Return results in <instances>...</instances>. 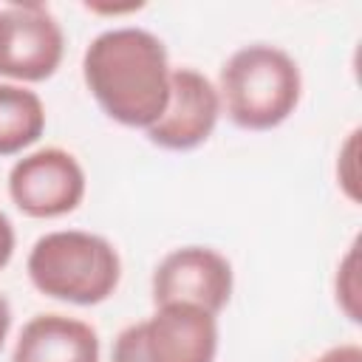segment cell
<instances>
[{"instance_id":"277c9868","label":"cell","mask_w":362,"mask_h":362,"mask_svg":"<svg viewBox=\"0 0 362 362\" xmlns=\"http://www.w3.org/2000/svg\"><path fill=\"white\" fill-rule=\"evenodd\" d=\"M218 317L187 303L156 305V311L113 339L110 362H215Z\"/></svg>"},{"instance_id":"4fadbf2b","label":"cell","mask_w":362,"mask_h":362,"mask_svg":"<svg viewBox=\"0 0 362 362\" xmlns=\"http://www.w3.org/2000/svg\"><path fill=\"white\" fill-rule=\"evenodd\" d=\"M308 362H362V348L356 342H342V345L322 351L320 356H314Z\"/></svg>"},{"instance_id":"7c38bea8","label":"cell","mask_w":362,"mask_h":362,"mask_svg":"<svg viewBox=\"0 0 362 362\" xmlns=\"http://www.w3.org/2000/svg\"><path fill=\"white\" fill-rule=\"evenodd\" d=\"M337 184L351 204H359V127L348 133L337 153Z\"/></svg>"},{"instance_id":"ba28073f","label":"cell","mask_w":362,"mask_h":362,"mask_svg":"<svg viewBox=\"0 0 362 362\" xmlns=\"http://www.w3.org/2000/svg\"><path fill=\"white\" fill-rule=\"evenodd\" d=\"M218 119L221 96L215 82L195 68H173L167 107L158 116V122L144 133L161 150L189 153L209 141Z\"/></svg>"},{"instance_id":"7a4b0ae2","label":"cell","mask_w":362,"mask_h":362,"mask_svg":"<svg viewBox=\"0 0 362 362\" xmlns=\"http://www.w3.org/2000/svg\"><path fill=\"white\" fill-rule=\"evenodd\" d=\"M221 113L240 130H274L297 110L303 76L294 57L269 42H252L229 54L218 74Z\"/></svg>"},{"instance_id":"5b68a950","label":"cell","mask_w":362,"mask_h":362,"mask_svg":"<svg viewBox=\"0 0 362 362\" xmlns=\"http://www.w3.org/2000/svg\"><path fill=\"white\" fill-rule=\"evenodd\" d=\"M88 189L79 158L62 147H40L23 153L8 170V198L25 215L51 221L71 215Z\"/></svg>"},{"instance_id":"9c48e42d","label":"cell","mask_w":362,"mask_h":362,"mask_svg":"<svg viewBox=\"0 0 362 362\" xmlns=\"http://www.w3.org/2000/svg\"><path fill=\"white\" fill-rule=\"evenodd\" d=\"M11 362H99V334L68 314H37L20 328Z\"/></svg>"},{"instance_id":"30bf717a","label":"cell","mask_w":362,"mask_h":362,"mask_svg":"<svg viewBox=\"0 0 362 362\" xmlns=\"http://www.w3.org/2000/svg\"><path fill=\"white\" fill-rule=\"evenodd\" d=\"M45 133V105L37 90L0 82V158L20 156Z\"/></svg>"},{"instance_id":"6da1fadb","label":"cell","mask_w":362,"mask_h":362,"mask_svg":"<svg viewBox=\"0 0 362 362\" xmlns=\"http://www.w3.org/2000/svg\"><path fill=\"white\" fill-rule=\"evenodd\" d=\"M170 57L164 42L139 25L96 34L82 54V79L102 113L122 127L147 130L170 96Z\"/></svg>"},{"instance_id":"8fae6325","label":"cell","mask_w":362,"mask_h":362,"mask_svg":"<svg viewBox=\"0 0 362 362\" xmlns=\"http://www.w3.org/2000/svg\"><path fill=\"white\" fill-rule=\"evenodd\" d=\"M334 297L339 311L351 322H362V286H359V240L348 246V252L337 263L334 274Z\"/></svg>"},{"instance_id":"8992f818","label":"cell","mask_w":362,"mask_h":362,"mask_svg":"<svg viewBox=\"0 0 362 362\" xmlns=\"http://www.w3.org/2000/svg\"><path fill=\"white\" fill-rule=\"evenodd\" d=\"M65 57V34L42 3L0 8V76L17 85L45 82Z\"/></svg>"},{"instance_id":"3957f363","label":"cell","mask_w":362,"mask_h":362,"mask_svg":"<svg viewBox=\"0 0 362 362\" xmlns=\"http://www.w3.org/2000/svg\"><path fill=\"white\" fill-rule=\"evenodd\" d=\"M25 272L31 286L59 303L99 305L119 288L122 257L116 246L85 229H54L34 240Z\"/></svg>"},{"instance_id":"9a60e30c","label":"cell","mask_w":362,"mask_h":362,"mask_svg":"<svg viewBox=\"0 0 362 362\" xmlns=\"http://www.w3.org/2000/svg\"><path fill=\"white\" fill-rule=\"evenodd\" d=\"M8 331H11V305H8L6 294L0 291V351H3V345L8 339Z\"/></svg>"},{"instance_id":"52a82bcc","label":"cell","mask_w":362,"mask_h":362,"mask_svg":"<svg viewBox=\"0 0 362 362\" xmlns=\"http://www.w3.org/2000/svg\"><path fill=\"white\" fill-rule=\"evenodd\" d=\"M235 288V272L226 255L212 246H178L153 269L150 291L156 305L187 303L209 314H221Z\"/></svg>"},{"instance_id":"5bb4252c","label":"cell","mask_w":362,"mask_h":362,"mask_svg":"<svg viewBox=\"0 0 362 362\" xmlns=\"http://www.w3.org/2000/svg\"><path fill=\"white\" fill-rule=\"evenodd\" d=\"M14 246H17V235H14V226L8 221V215L0 209V272L11 263L14 257Z\"/></svg>"}]
</instances>
